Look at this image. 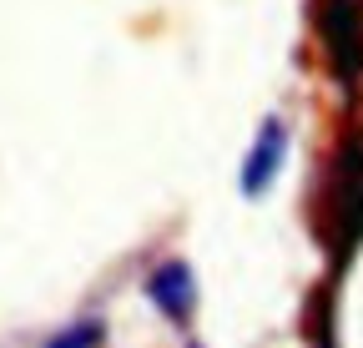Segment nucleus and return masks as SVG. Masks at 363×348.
<instances>
[{
	"label": "nucleus",
	"mask_w": 363,
	"mask_h": 348,
	"mask_svg": "<svg viewBox=\"0 0 363 348\" xmlns=\"http://www.w3.org/2000/svg\"><path fill=\"white\" fill-rule=\"evenodd\" d=\"M323 56L343 86H358L363 76V0H323L318 6Z\"/></svg>",
	"instance_id": "obj_2"
},
{
	"label": "nucleus",
	"mask_w": 363,
	"mask_h": 348,
	"mask_svg": "<svg viewBox=\"0 0 363 348\" xmlns=\"http://www.w3.org/2000/svg\"><path fill=\"white\" fill-rule=\"evenodd\" d=\"M147 298L172 318V323H187L192 308H197V283H192V268L187 263H162L152 278H147Z\"/></svg>",
	"instance_id": "obj_4"
},
{
	"label": "nucleus",
	"mask_w": 363,
	"mask_h": 348,
	"mask_svg": "<svg viewBox=\"0 0 363 348\" xmlns=\"http://www.w3.org/2000/svg\"><path fill=\"white\" fill-rule=\"evenodd\" d=\"M328 242L333 257L348 263L353 247L363 242V132H353L333 157V182H328Z\"/></svg>",
	"instance_id": "obj_1"
},
{
	"label": "nucleus",
	"mask_w": 363,
	"mask_h": 348,
	"mask_svg": "<svg viewBox=\"0 0 363 348\" xmlns=\"http://www.w3.org/2000/svg\"><path fill=\"white\" fill-rule=\"evenodd\" d=\"M96 343H101V323H96V318H86V323H76V328L56 333L45 348H96Z\"/></svg>",
	"instance_id": "obj_5"
},
{
	"label": "nucleus",
	"mask_w": 363,
	"mask_h": 348,
	"mask_svg": "<svg viewBox=\"0 0 363 348\" xmlns=\"http://www.w3.org/2000/svg\"><path fill=\"white\" fill-rule=\"evenodd\" d=\"M283 157H288V126H283V116H267L257 142H252V152H247V162H242V192L262 197L272 187V177H278Z\"/></svg>",
	"instance_id": "obj_3"
}]
</instances>
